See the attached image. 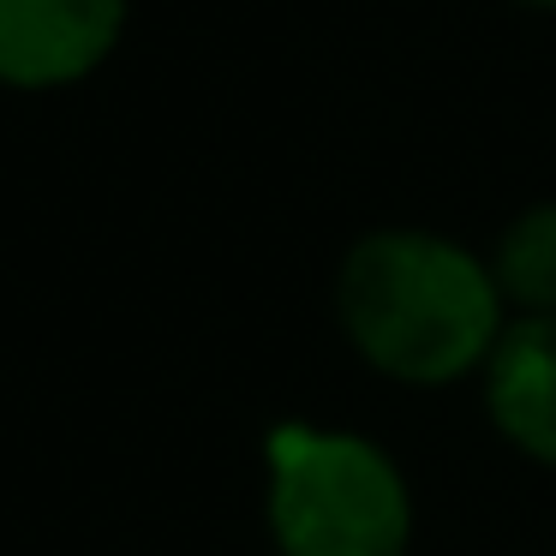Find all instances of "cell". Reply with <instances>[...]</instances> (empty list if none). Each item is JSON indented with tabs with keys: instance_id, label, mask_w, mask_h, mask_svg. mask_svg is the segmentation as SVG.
I'll return each mask as SVG.
<instances>
[{
	"instance_id": "6da1fadb",
	"label": "cell",
	"mask_w": 556,
	"mask_h": 556,
	"mask_svg": "<svg viewBox=\"0 0 556 556\" xmlns=\"http://www.w3.org/2000/svg\"><path fill=\"white\" fill-rule=\"evenodd\" d=\"M508 300L491 257L425 228H377L336 269V324L353 359L401 389L479 383Z\"/></svg>"
},
{
	"instance_id": "3957f363",
	"label": "cell",
	"mask_w": 556,
	"mask_h": 556,
	"mask_svg": "<svg viewBox=\"0 0 556 556\" xmlns=\"http://www.w3.org/2000/svg\"><path fill=\"white\" fill-rule=\"evenodd\" d=\"M121 25L126 0H0V85H73L109 61Z\"/></svg>"
},
{
	"instance_id": "7a4b0ae2",
	"label": "cell",
	"mask_w": 556,
	"mask_h": 556,
	"mask_svg": "<svg viewBox=\"0 0 556 556\" xmlns=\"http://www.w3.org/2000/svg\"><path fill=\"white\" fill-rule=\"evenodd\" d=\"M264 532L276 556H413V472L371 431L276 419L264 431Z\"/></svg>"
},
{
	"instance_id": "8992f818",
	"label": "cell",
	"mask_w": 556,
	"mask_h": 556,
	"mask_svg": "<svg viewBox=\"0 0 556 556\" xmlns=\"http://www.w3.org/2000/svg\"><path fill=\"white\" fill-rule=\"evenodd\" d=\"M532 7H556V0H532Z\"/></svg>"
},
{
	"instance_id": "277c9868",
	"label": "cell",
	"mask_w": 556,
	"mask_h": 556,
	"mask_svg": "<svg viewBox=\"0 0 556 556\" xmlns=\"http://www.w3.org/2000/svg\"><path fill=\"white\" fill-rule=\"evenodd\" d=\"M479 401L508 455L556 472V317H508L479 371Z\"/></svg>"
},
{
	"instance_id": "5b68a950",
	"label": "cell",
	"mask_w": 556,
	"mask_h": 556,
	"mask_svg": "<svg viewBox=\"0 0 556 556\" xmlns=\"http://www.w3.org/2000/svg\"><path fill=\"white\" fill-rule=\"evenodd\" d=\"M491 276L515 317H556V204H532L508 222Z\"/></svg>"
}]
</instances>
